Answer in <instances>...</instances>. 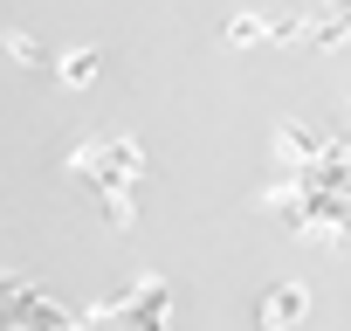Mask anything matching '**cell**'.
Masks as SVG:
<instances>
[{
  "label": "cell",
  "mask_w": 351,
  "mask_h": 331,
  "mask_svg": "<svg viewBox=\"0 0 351 331\" xmlns=\"http://www.w3.org/2000/svg\"><path fill=\"white\" fill-rule=\"evenodd\" d=\"M69 90H83V83H97L104 76V49H56V62H49Z\"/></svg>",
  "instance_id": "52a82bcc"
},
{
  "label": "cell",
  "mask_w": 351,
  "mask_h": 331,
  "mask_svg": "<svg viewBox=\"0 0 351 331\" xmlns=\"http://www.w3.org/2000/svg\"><path fill=\"white\" fill-rule=\"evenodd\" d=\"M69 173H76L83 187L110 194V187H145V180H152V166H145V145H138V138L97 131V138H83V145L69 152Z\"/></svg>",
  "instance_id": "6da1fadb"
},
{
  "label": "cell",
  "mask_w": 351,
  "mask_h": 331,
  "mask_svg": "<svg viewBox=\"0 0 351 331\" xmlns=\"http://www.w3.org/2000/svg\"><path fill=\"white\" fill-rule=\"evenodd\" d=\"M97 214H104L110 228H138V187H110V194H97Z\"/></svg>",
  "instance_id": "ba28073f"
},
{
  "label": "cell",
  "mask_w": 351,
  "mask_h": 331,
  "mask_svg": "<svg viewBox=\"0 0 351 331\" xmlns=\"http://www.w3.org/2000/svg\"><path fill=\"white\" fill-rule=\"evenodd\" d=\"M310 317V290L303 283H269L255 297V331H303Z\"/></svg>",
  "instance_id": "277c9868"
},
{
  "label": "cell",
  "mask_w": 351,
  "mask_h": 331,
  "mask_svg": "<svg viewBox=\"0 0 351 331\" xmlns=\"http://www.w3.org/2000/svg\"><path fill=\"white\" fill-rule=\"evenodd\" d=\"M83 331H172V283L145 269L131 290L104 297V304L83 317Z\"/></svg>",
  "instance_id": "7a4b0ae2"
},
{
  "label": "cell",
  "mask_w": 351,
  "mask_h": 331,
  "mask_svg": "<svg viewBox=\"0 0 351 331\" xmlns=\"http://www.w3.org/2000/svg\"><path fill=\"white\" fill-rule=\"evenodd\" d=\"M337 138L330 131H310V124H282L276 131V159H282V173H296V166H317Z\"/></svg>",
  "instance_id": "5b68a950"
},
{
  "label": "cell",
  "mask_w": 351,
  "mask_h": 331,
  "mask_svg": "<svg viewBox=\"0 0 351 331\" xmlns=\"http://www.w3.org/2000/svg\"><path fill=\"white\" fill-rule=\"evenodd\" d=\"M228 49H262V42H303V14H228L221 21Z\"/></svg>",
  "instance_id": "3957f363"
},
{
  "label": "cell",
  "mask_w": 351,
  "mask_h": 331,
  "mask_svg": "<svg viewBox=\"0 0 351 331\" xmlns=\"http://www.w3.org/2000/svg\"><path fill=\"white\" fill-rule=\"evenodd\" d=\"M0 56H8L14 69H49V62H56V49H49L35 28H21V21H0Z\"/></svg>",
  "instance_id": "8992f818"
}]
</instances>
